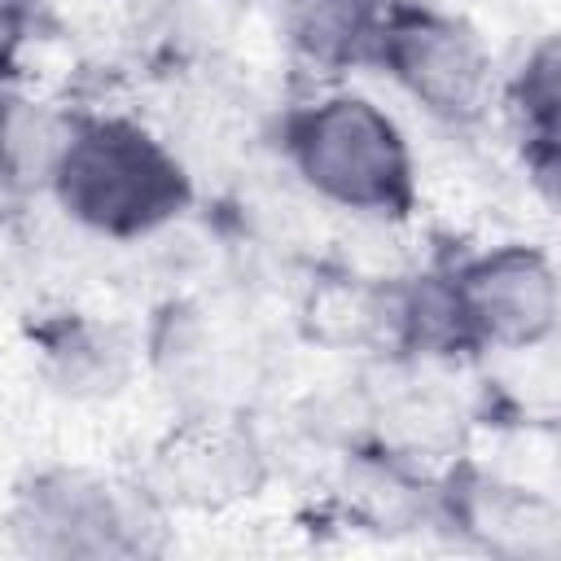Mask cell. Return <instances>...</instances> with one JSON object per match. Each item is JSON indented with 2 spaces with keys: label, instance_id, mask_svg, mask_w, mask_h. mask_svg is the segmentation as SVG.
Returning <instances> with one entry per match:
<instances>
[{
  "label": "cell",
  "instance_id": "30bf717a",
  "mask_svg": "<svg viewBox=\"0 0 561 561\" xmlns=\"http://www.w3.org/2000/svg\"><path fill=\"white\" fill-rule=\"evenodd\" d=\"M83 110L48 96L0 92V184L18 193H48L53 171L75 136Z\"/></svg>",
  "mask_w": 561,
  "mask_h": 561
},
{
  "label": "cell",
  "instance_id": "9c48e42d",
  "mask_svg": "<svg viewBox=\"0 0 561 561\" xmlns=\"http://www.w3.org/2000/svg\"><path fill=\"white\" fill-rule=\"evenodd\" d=\"M504 110L522 145V162L530 180L552 197L557 188V162H561V140H557V118H561V44L557 35H539L535 48L522 57L513 79L504 83Z\"/></svg>",
  "mask_w": 561,
  "mask_h": 561
},
{
  "label": "cell",
  "instance_id": "277c9868",
  "mask_svg": "<svg viewBox=\"0 0 561 561\" xmlns=\"http://www.w3.org/2000/svg\"><path fill=\"white\" fill-rule=\"evenodd\" d=\"M373 70L443 127H473L500 96L495 57L482 31L421 0H390Z\"/></svg>",
  "mask_w": 561,
  "mask_h": 561
},
{
  "label": "cell",
  "instance_id": "5b68a950",
  "mask_svg": "<svg viewBox=\"0 0 561 561\" xmlns=\"http://www.w3.org/2000/svg\"><path fill=\"white\" fill-rule=\"evenodd\" d=\"M272 478L267 443L245 408H180L149 443L136 482L175 513H228L263 495Z\"/></svg>",
  "mask_w": 561,
  "mask_h": 561
},
{
  "label": "cell",
  "instance_id": "8992f818",
  "mask_svg": "<svg viewBox=\"0 0 561 561\" xmlns=\"http://www.w3.org/2000/svg\"><path fill=\"white\" fill-rule=\"evenodd\" d=\"M473 351H539L557 333V267L543 245L500 241L447 267Z\"/></svg>",
  "mask_w": 561,
  "mask_h": 561
},
{
  "label": "cell",
  "instance_id": "8fae6325",
  "mask_svg": "<svg viewBox=\"0 0 561 561\" xmlns=\"http://www.w3.org/2000/svg\"><path fill=\"white\" fill-rule=\"evenodd\" d=\"M39 346L66 394H114L127 377V346L92 320H57L39 333Z\"/></svg>",
  "mask_w": 561,
  "mask_h": 561
},
{
  "label": "cell",
  "instance_id": "7c38bea8",
  "mask_svg": "<svg viewBox=\"0 0 561 561\" xmlns=\"http://www.w3.org/2000/svg\"><path fill=\"white\" fill-rule=\"evenodd\" d=\"M35 18H39V0H0V92L18 83L22 48L35 35Z\"/></svg>",
  "mask_w": 561,
  "mask_h": 561
},
{
  "label": "cell",
  "instance_id": "7a4b0ae2",
  "mask_svg": "<svg viewBox=\"0 0 561 561\" xmlns=\"http://www.w3.org/2000/svg\"><path fill=\"white\" fill-rule=\"evenodd\" d=\"M48 193L83 232L140 241L193 206V175L145 123L127 114H79Z\"/></svg>",
  "mask_w": 561,
  "mask_h": 561
},
{
  "label": "cell",
  "instance_id": "52a82bcc",
  "mask_svg": "<svg viewBox=\"0 0 561 561\" xmlns=\"http://www.w3.org/2000/svg\"><path fill=\"white\" fill-rule=\"evenodd\" d=\"M460 548L504 561H557L561 508L552 495L500 478L473 460H456L434 478V526Z\"/></svg>",
  "mask_w": 561,
  "mask_h": 561
},
{
  "label": "cell",
  "instance_id": "3957f363",
  "mask_svg": "<svg viewBox=\"0 0 561 561\" xmlns=\"http://www.w3.org/2000/svg\"><path fill=\"white\" fill-rule=\"evenodd\" d=\"M171 513L123 473L88 465H39L13 482L4 504L9 543L39 561H131L167 552Z\"/></svg>",
  "mask_w": 561,
  "mask_h": 561
},
{
  "label": "cell",
  "instance_id": "ba28073f",
  "mask_svg": "<svg viewBox=\"0 0 561 561\" xmlns=\"http://www.w3.org/2000/svg\"><path fill=\"white\" fill-rule=\"evenodd\" d=\"M390 0H280V35L316 75L373 66Z\"/></svg>",
  "mask_w": 561,
  "mask_h": 561
},
{
  "label": "cell",
  "instance_id": "6da1fadb",
  "mask_svg": "<svg viewBox=\"0 0 561 561\" xmlns=\"http://www.w3.org/2000/svg\"><path fill=\"white\" fill-rule=\"evenodd\" d=\"M280 158L324 206L373 219L408 224L421 202L416 158L390 110L364 92H320L285 110Z\"/></svg>",
  "mask_w": 561,
  "mask_h": 561
}]
</instances>
